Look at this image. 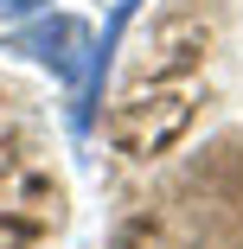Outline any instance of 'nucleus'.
Wrapping results in <instances>:
<instances>
[{
    "instance_id": "nucleus-1",
    "label": "nucleus",
    "mask_w": 243,
    "mask_h": 249,
    "mask_svg": "<svg viewBox=\"0 0 243 249\" xmlns=\"http://www.w3.org/2000/svg\"><path fill=\"white\" fill-rule=\"evenodd\" d=\"M7 52H19V58H32V64H52L64 83H77L83 64H90V26H83L77 13H38V19H26V26L7 38Z\"/></svg>"
},
{
    "instance_id": "nucleus-2",
    "label": "nucleus",
    "mask_w": 243,
    "mask_h": 249,
    "mask_svg": "<svg viewBox=\"0 0 243 249\" xmlns=\"http://www.w3.org/2000/svg\"><path fill=\"white\" fill-rule=\"evenodd\" d=\"M134 7H141V0H115V7H109V26L90 38V64H83V77H77V109H71V128H77V134H90V122H96V103H103V83H109V64H115V45H122Z\"/></svg>"
},
{
    "instance_id": "nucleus-3",
    "label": "nucleus",
    "mask_w": 243,
    "mask_h": 249,
    "mask_svg": "<svg viewBox=\"0 0 243 249\" xmlns=\"http://www.w3.org/2000/svg\"><path fill=\"white\" fill-rule=\"evenodd\" d=\"M52 13V0H0V19H38Z\"/></svg>"
}]
</instances>
